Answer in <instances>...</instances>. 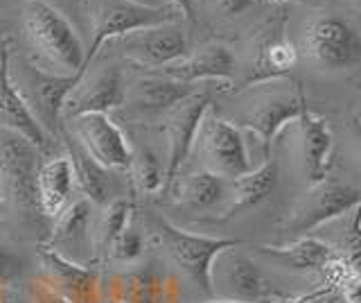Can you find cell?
Here are the masks:
<instances>
[{
  "label": "cell",
  "instance_id": "42",
  "mask_svg": "<svg viewBox=\"0 0 361 303\" xmlns=\"http://www.w3.org/2000/svg\"><path fill=\"white\" fill-rule=\"evenodd\" d=\"M0 208H3V190H0Z\"/></svg>",
  "mask_w": 361,
  "mask_h": 303
},
{
  "label": "cell",
  "instance_id": "27",
  "mask_svg": "<svg viewBox=\"0 0 361 303\" xmlns=\"http://www.w3.org/2000/svg\"><path fill=\"white\" fill-rule=\"evenodd\" d=\"M172 190L178 204H183L192 210H206V208H212L214 204H219L226 197V193H228V182L212 172L199 170V172L188 174L185 179H176ZM172 190H169V193H172Z\"/></svg>",
  "mask_w": 361,
  "mask_h": 303
},
{
  "label": "cell",
  "instance_id": "4",
  "mask_svg": "<svg viewBox=\"0 0 361 303\" xmlns=\"http://www.w3.org/2000/svg\"><path fill=\"white\" fill-rule=\"evenodd\" d=\"M84 9L90 18V43L86 48L84 71L90 69L99 50L111 41L127 37L133 30L176 23L180 18L176 9L167 5L145 7L129 0H84Z\"/></svg>",
  "mask_w": 361,
  "mask_h": 303
},
{
  "label": "cell",
  "instance_id": "8",
  "mask_svg": "<svg viewBox=\"0 0 361 303\" xmlns=\"http://www.w3.org/2000/svg\"><path fill=\"white\" fill-rule=\"evenodd\" d=\"M237 246L240 244L226 246L214 256L210 265V299L244 303H264L278 299L262 269Z\"/></svg>",
  "mask_w": 361,
  "mask_h": 303
},
{
  "label": "cell",
  "instance_id": "26",
  "mask_svg": "<svg viewBox=\"0 0 361 303\" xmlns=\"http://www.w3.org/2000/svg\"><path fill=\"white\" fill-rule=\"evenodd\" d=\"M63 143H66V154H68V159H71L73 170H75L77 188L82 190L84 197L93 201L95 206H104L109 201L106 170L90 159L82 145H79L71 133H63Z\"/></svg>",
  "mask_w": 361,
  "mask_h": 303
},
{
  "label": "cell",
  "instance_id": "28",
  "mask_svg": "<svg viewBox=\"0 0 361 303\" xmlns=\"http://www.w3.org/2000/svg\"><path fill=\"white\" fill-rule=\"evenodd\" d=\"M133 218V206L129 199L118 197L106 201L102 210H95L93 220V246H95V263H104L111 251L113 242L124 231V227Z\"/></svg>",
  "mask_w": 361,
  "mask_h": 303
},
{
  "label": "cell",
  "instance_id": "18",
  "mask_svg": "<svg viewBox=\"0 0 361 303\" xmlns=\"http://www.w3.org/2000/svg\"><path fill=\"white\" fill-rule=\"evenodd\" d=\"M285 23H287V16H280L278 20H271L269 28L259 35L255 43V57H253L251 75H248L246 86L282 80V77L289 75V71L296 66L298 52L285 35Z\"/></svg>",
  "mask_w": 361,
  "mask_h": 303
},
{
  "label": "cell",
  "instance_id": "20",
  "mask_svg": "<svg viewBox=\"0 0 361 303\" xmlns=\"http://www.w3.org/2000/svg\"><path fill=\"white\" fill-rule=\"evenodd\" d=\"M235 73L233 52L221 43H208L195 52L183 54L161 71V75L180 84H197L206 80H231Z\"/></svg>",
  "mask_w": 361,
  "mask_h": 303
},
{
  "label": "cell",
  "instance_id": "3",
  "mask_svg": "<svg viewBox=\"0 0 361 303\" xmlns=\"http://www.w3.org/2000/svg\"><path fill=\"white\" fill-rule=\"evenodd\" d=\"M41 167V150L25 136L0 129V190L3 206L18 210L25 222H41L37 201V172Z\"/></svg>",
  "mask_w": 361,
  "mask_h": 303
},
{
  "label": "cell",
  "instance_id": "10",
  "mask_svg": "<svg viewBox=\"0 0 361 303\" xmlns=\"http://www.w3.org/2000/svg\"><path fill=\"white\" fill-rule=\"evenodd\" d=\"M210 107L212 102L206 91H192L188 97H183L180 102H176L172 109H167L163 114V133H165V145H167L163 195H167L169 190H172L174 182L178 179L180 167L190 159L199 125Z\"/></svg>",
  "mask_w": 361,
  "mask_h": 303
},
{
  "label": "cell",
  "instance_id": "35",
  "mask_svg": "<svg viewBox=\"0 0 361 303\" xmlns=\"http://www.w3.org/2000/svg\"><path fill=\"white\" fill-rule=\"evenodd\" d=\"M161 5H167L178 12L180 18L185 20H195V5H192V0H161Z\"/></svg>",
  "mask_w": 361,
  "mask_h": 303
},
{
  "label": "cell",
  "instance_id": "21",
  "mask_svg": "<svg viewBox=\"0 0 361 303\" xmlns=\"http://www.w3.org/2000/svg\"><path fill=\"white\" fill-rule=\"evenodd\" d=\"M77 179L73 163L63 156H52L43 161L37 172V201L39 213L45 222H54L61 213L73 204Z\"/></svg>",
  "mask_w": 361,
  "mask_h": 303
},
{
  "label": "cell",
  "instance_id": "31",
  "mask_svg": "<svg viewBox=\"0 0 361 303\" xmlns=\"http://www.w3.org/2000/svg\"><path fill=\"white\" fill-rule=\"evenodd\" d=\"M343 263L350 272L361 274V201L350 210V224L343 240Z\"/></svg>",
  "mask_w": 361,
  "mask_h": 303
},
{
  "label": "cell",
  "instance_id": "30",
  "mask_svg": "<svg viewBox=\"0 0 361 303\" xmlns=\"http://www.w3.org/2000/svg\"><path fill=\"white\" fill-rule=\"evenodd\" d=\"M145 246H147L145 231L138 224V220L131 218L127 227H124V231L118 235V240L113 242L111 251L106 256V261L116 263V265H122V267H131V265H135L142 258Z\"/></svg>",
  "mask_w": 361,
  "mask_h": 303
},
{
  "label": "cell",
  "instance_id": "6",
  "mask_svg": "<svg viewBox=\"0 0 361 303\" xmlns=\"http://www.w3.org/2000/svg\"><path fill=\"white\" fill-rule=\"evenodd\" d=\"M278 84L280 80L246 86L248 91H253V102L237 118L240 122L237 127L253 131L262 141L264 159L274 156V143L280 136V131L289 122H296L302 107L307 105V97L298 84H293L291 88H280Z\"/></svg>",
  "mask_w": 361,
  "mask_h": 303
},
{
  "label": "cell",
  "instance_id": "32",
  "mask_svg": "<svg viewBox=\"0 0 361 303\" xmlns=\"http://www.w3.org/2000/svg\"><path fill=\"white\" fill-rule=\"evenodd\" d=\"M25 297L30 299V303H68L66 299H61L59 295H56V292L45 283L39 274L27 280Z\"/></svg>",
  "mask_w": 361,
  "mask_h": 303
},
{
  "label": "cell",
  "instance_id": "36",
  "mask_svg": "<svg viewBox=\"0 0 361 303\" xmlns=\"http://www.w3.org/2000/svg\"><path fill=\"white\" fill-rule=\"evenodd\" d=\"M0 303H30V299L25 297V292H18V290H9V287H5L3 297H0Z\"/></svg>",
  "mask_w": 361,
  "mask_h": 303
},
{
  "label": "cell",
  "instance_id": "17",
  "mask_svg": "<svg viewBox=\"0 0 361 303\" xmlns=\"http://www.w3.org/2000/svg\"><path fill=\"white\" fill-rule=\"evenodd\" d=\"M104 285L109 303H178L176 278L154 265L124 272Z\"/></svg>",
  "mask_w": 361,
  "mask_h": 303
},
{
  "label": "cell",
  "instance_id": "39",
  "mask_svg": "<svg viewBox=\"0 0 361 303\" xmlns=\"http://www.w3.org/2000/svg\"><path fill=\"white\" fill-rule=\"evenodd\" d=\"M197 303H244V301H226V299H203V301H197ZM269 303V301H264Z\"/></svg>",
  "mask_w": 361,
  "mask_h": 303
},
{
  "label": "cell",
  "instance_id": "19",
  "mask_svg": "<svg viewBox=\"0 0 361 303\" xmlns=\"http://www.w3.org/2000/svg\"><path fill=\"white\" fill-rule=\"evenodd\" d=\"M300 131V156H302V172L310 186H316L327 179L332 167L334 136L330 131L327 120L314 111L302 107L296 120Z\"/></svg>",
  "mask_w": 361,
  "mask_h": 303
},
{
  "label": "cell",
  "instance_id": "13",
  "mask_svg": "<svg viewBox=\"0 0 361 303\" xmlns=\"http://www.w3.org/2000/svg\"><path fill=\"white\" fill-rule=\"evenodd\" d=\"M93 220H95L93 201L86 197L75 199L52 222V229L45 235L43 249H48L77 265H95Z\"/></svg>",
  "mask_w": 361,
  "mask_h": 303
},
{
  "label": "cell",
  "instance_id": "40",
  "mask_svg": "<svg viewBox=\"0 0 361 303\" xmlns=\"http://www.w3.org/2000/svg\"><path fill=\"white\" fill-rule=\"evenodd\" d=\"M255 3H267V5H287V3H293V0H255Z\"/></svg>",
  "mask_w": 361,
  "mask_h": 303
},
{
  "label": "cell",
  "instance_id": "38",
  "mask_svg": "<svg viewBox=\"0 0 361 303\" xmlns=\"http://www.w3.org/2000/svg\"><path fill=\"white\" fill-rule=\"evenodd\" d=\"M129 3H138V5H145V7H158V5H161V0H129Z\"/></svg>",
  "mask_w": 361,
  "mask_h": 303
},
{
  "label": "cell",
  "instance_id": "7",
  "mask_svg": "<svg viewBox=\"0 0 361 303\" xmlns=\"http://www.w3.org/2000/svg\"><path fill=\"white\" fill-rule=\"evenodd\" d=\"M192 152H197L201 170L217 174L226 182H233L253 170L242 129L235 122L214 114L212 107L201 120Z\"/></svg>",
  "mask_w": 361,
  "mask_h": 303
},
{
  "label": "cell",
  "instance_id": "15",
  "mask_svg": "<svg viewBox=\"0 0 361 303\" xmlns=\"http://www.w3.org/2000/svg\"><path fill=\"white\" fill-rule=\"evenodd\" d=\"M124 93L127 86L118 66H99L97 71L86 69L66 97L61 120H73L84 114H109L111 109L124 105Z\"/></svg>",
  "mask_w": 361,
  "mask_h": 303
},
{
  "label": "cell",
  "instance_id": "2",
  "mask_svg": "<svg viewBox=\"0 0 361 303\" xmlns=\"http://www.w3.org/2000/svg\"><path fill=\"white\" fill-rule=\"evenodd\" d=\"M7 75L14 91L23 100V105L30 109L34 120L41 129L54 138L61 131V109L71 88L77 84L79 75H54L41 69L39 64L23 57V54H11L7 61Z\"/></svg>",
  "mask_w": 361,
  "mask_h": 303
},
{
  "label": "cell",
  "instance_id": "33",
  "mask_svg": "<svg viewBox=\"0 0 361 303\" xmlns=\"http://www.w3.org/2000/svg\"><path fill=\"white\" fill-rule=\"evenodd\" d=\"M341 303H361V274L350 272L336 287Z\"/></svg>",
  "mask_w": 361,
  "mask_h": 303
},
{
  "label": "cell",
  "instance_id": "22",
  "mask_svg": "<svg viewBox=\"0 0 361 303\" xmlns=\"http://www.w3.org/2000/svg\"><path fill=\"white\" fill-rule=\"evenodd\" d=\"M7 61L9 43H5L3 50H0V129H11L20 133V136H25L32 145H37L43 152L50 136L41 129V125L30 114V109L23 105V100L14 91L7 75Z\"/></svg>",
  "mask_w": 361,
  "mask_h": 303
},
{
  "label": "cell",
  "instance_id": "25",
  "mask_svg": "<svg viewBox=\"0 0 361 303\" xmlns=\"http://www.w3.org/2000/svg\"><path fill=\"white\" fill-rule=\"evenodd\" d=\"M276 184H278V163L274 156H269L259 167L231 182V188H228L231 204L226 206L224 218L240 215V213L251 210L257 204H262V201L274 193Z\"/></svg>",
  "mask_w": 361,
  "mask_h": 303
},
{
  "label": "cell",
  "instance_id": "16",
  "mask_svg": "<svg viewBox=\"0 0 361 303\" xmlns=\"http://www.w3.org/2000/svg\"><path fill=\"white\" fill-rule=\"evenodd\" d=\"M118 43L124 57L149 71H163L165 66L188 54L185 35L174 23L133 30L127 37L118 39Z\"/></svg>",
  "mask_w": 361,
  "mask_h": 303
},
{
  "label": "cell",
  "instance_id": "14",
  "mask_svg": "<svg viewBox=\"0 0 361 303\" xmlns=\"http://www.w3.org/2000/svg\"><path fill=\"white\" fill-rule=\"evenodd\" d=\"M39 276L68 303H109L104 278L95 265H77L39 249Z\"/></svg>",
  "mask_w": 361,
  "mask_h": 303
},
{
  "label": "cell",
  "instance_id": "1",
  "mask_svg": "<svg viewBox=\"0 0 361 303\" xmlns=\"http://www.w3.org/2000/svg\"><path fill=\"white\" fill-rule=\"evenodd\" d=\"M23 32L34 54L50 66L48 73L66 77L84 73V43L71 20L48 0H25Z\"/></svg>",
  "mask_w": 361,
  "mask_h": 303
},
{
  "label": "cell",
  "instance_id": "34",
  "mask_svg": "<svg viewBox=\"0 0 361 303\" xmlns=\"http://www.w3.org/2000/svg\"><path fill=\"white\" fill-rule=\"evenodd\" d=\"M253 3L255 0H212L214 7H217L221 14H228V16L242 14L244 9H248Z\"/></svg>",
  "mask_w": 361,
  "mask_h": 303
},
{
  "label": "cell",
  "instance_id": "43",
  "mask_svg": "<svg viewBox=\"0 0 361 303\" xmlns=\"http://www.w3.org/2000/svg\"><path fill=\"white\" fill-rule=\"evenodd\" d=\"M355 3H357V7L361 9V0H355Z\"/></svg>",
  "mask_w": 361,
  "mask_h": 303
},
{
  "label": "cell",
  "instance_id": "11",
  "mask_svg": "<svg viewBox=\"0 0 361 303\" xmlns=\"http://www.w3.org/2000/svg\"><path fill=\"white\" fill-rule=\"evenodd\" d=\"M359 201H361L359 188L334 182V179L327 177L325 182L312 186L310 193L298 201L296 208L291 210L289 220L285 222V231L289 235L302 238V235L323 227V224L341 215H348Z\"/></svg>",
  "mask_w": 361,
  "mask_h": 303
},
{
  "label": "cell",
  "instance_id": "23",
  "mask_svg": "<svg viewBox=\"0 0 361 303\" xmlns=\"http://www.w3.org/2000/svg\"><path fill=\"white\" fill-rule=\"evenodd\" d=\"M192 93V86L169 80L165 75H152L135 80L127 93H124V105H129L135 114L145 116H158L165 114L167 109H172L176 102Z\"/></svg>",
  "mask_w": 361,
  "mask_h": 303
},
{
  "label": "cell",
  "instance_id": "37",
  "mask_svg": "<svg viewBox=\"0 0 361 303\" xmlns=\"http://www.w3.org/2000/svg\"><path fill=\"white\" fill-rule=\"evenodd\" d=\"M353 129H355V133H357V141H359V148H361V118H359V116L353 118Z\"/></svg>",
  "mask_w": 361,
  "mask_h": 303
},
{
  "label": "cell",
  "instance_id": "5",
  "mask_svg": "<svg viewBox=\"0 0 361 303\" xmlns=\"http://www.w3.org/2000/svg\"><path fill=\"white\" fill-rule=\"evenodd\" d=\"M152 227L156 233L158 246L172 261V265L195 285L203 297L210 299V265L221 249L240 240L228 238H210V235L192 233L178 229L163 218H152Z\"/></svg>",
  "mask_w": 361,
  "mask_h": 303
},
{
  "label": "cell",
  "instance_id": "41",
  "mask_svg": "<svg viewBox=\"0 0 361 303\" xmlns=\"http://www.w3.org/2000/svg\"><path fill=\"white\" fill-rule=\"evenodd\" d=\"M5 292V283H3V267H0V297H3Z\"/></svg>",
  "mask_w": 361,
  "mask_h": 303
},
{
  "label": "cell",
  "instance_id": "29",
  "mask_svg": "<svg viewBox=\"0 0 361 303\" xmlns=\"http://www.w3.org/2000/svg\"><path fill=\"white\" fill-rule=\"evenodd\" d=\"M129 174L133 188L142 195H154L165 190V163L158 159L152 148L131 152Z\"/></svg>",
  "mask_w": 361,
  "mask_h": 303
},
{
  "label": "cell",
  "instance_id": "12",
  "mask_svg": "<svg viewBox=\"0 0 361 303\" xmlns=\"http://www.w3.org/2000/svg\"><path fill=\"white\" fill-rule=\"evenodd\" d=\"M66 133L82 145L84 152L104 170H129L131 145L109 114H84L68 120Z\"/></svg>",
  "mask_w": 361,
  "mask_h": 303
},
{
  "label": "cell",
  "instance_id": "9",
  "mask_svg": "<svg viewBox=\"0 0 361 303\" xmlns=\"http://www.w3.org/2000/svg\"><path fill=\"white\" fill-rule=\"evenodd\" d=\"M305 50L310 57L330 71H353L361 64V32L348 18L321 14L305 30Z\"/></svg>",
  "mask_w": 361,
  "mask_h": 303
},
{
  "label": "cell",
  "instance_id": "24",
  "mask_svg": "<svg viewBox=\"0 0 361 303\" xmlns=\"http://www.w3.org/2000/svg\"><path fill=\"white\" fill-rule=\"evenodd\" d=\"M259 254L291 272H325L336 261L332 246L319 238H312V235H302L289 244L278 246L262 244Z\"/></svg>",
  "mask_w": 361,
  "mask_h": 303
}]
</instances>
